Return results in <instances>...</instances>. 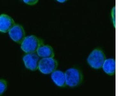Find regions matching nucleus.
<instances>
[{
    "mask_svg": "<svg viewBox=\"0 0 128 96\" xmlns=\"http://www.w3.org/2000/svg\"><path fill=\"white\" fill-rule=\"evenodd\" d=\"M43 44L42 40L34 35L26 36L21 43V48L27 53H35L41 46Z\"/></svg>",
    "mask_w": 128,
    "mask_h": 96,
    "instance_id": "1",
    "label": "nucleus"
},
{
    "mask_svg": "<svg viewBox=\"0 0 128 96\" xmlns=\"http://www.w3.org/2000/svg\"><path fill=\"white\" fill-rule=\"evenodd\" d=\"M65 75L66 84L70 87L78 86L82 82V74L77 68H68L65 73Z\"/></svg>",
    "mask_w": 128,
    "mask_h": 96,
    "instance_id": "2",
    "label": "nucleus"
},
{
    "mask_svg": "<svg viewBox=\"0 0 128 96\" xmlns=\"http://www.w3.org/2000/svg\"><path fill=\"white\" fill-rule=\"evenodd\" d=\"M105 60L104 55L101 50L96 49L92 51L87 58L88 63L92 68L99 69L102 67Z\"/></svg>",
    "mask_w": 128,
    "mask_h": 96,
    "instance_id": "3",
    "label": "nucleus"
},
{
    "mask_svg": "<svg viewBox=\"0 0 128 96\" xmlns=\"http://www.w3.org/2000/svg\"><path fill=\"white\" fill-rule=\"evenodd\" d=\"M58 66L57 60L53 58H43L39 62L38 68L42 74H48L54 71Z\"/></svg>",
    "mask_w": 128,
    "mask_h": 96,
    "instance_id": "4",
    "label": "nucleus"
},
{
    "mask_svg": "<svg viewBox=\"0 0 128 96\" xmlns=\"http://www.w3.org/2000/svg\"><path fill=\"white\" fill-rule=\"evenodd\" d=\"M39 60V57L35 53H28L23 58L26 68L32 71L36 70L38 68Z\"/></svg>",
    "mask_w": 128,
    "mask_h": 96,
    "instance_id": "5",
    "label": "nucleus"
},
{
    "mask_svg": "<svg viewBox=\"0 0 128 96\" xmlns=\"http://www.w3.org/2000/svg\"><path fill=\"white\" fill-rule=\"evenodd\" d=\"M10 38L18 44L22 43L25 38V32L22 26L15 24L9 31Z\"/></svg>",
    "mask_w": 128,
    "mask_h": 96,
    "instance_id": "6",
    "label": "nucleus"
},
{
    "mask_svg": "<svg viewBox=\"0 0 128 96\" xmlns=\"http://www.w3.org/2000/svg\"><path fill=\"white\" fill-rule=\"evenodd\" d=\"M15 24L14 20L11 17L5 14L0 15V32L6 33Z\"/></svg>",
    "mask_w": 128,
    "mask_h": 96,
    "instance_id": "7",
    "label": "nucleus"
},
{
    "mask_svg": "<svg viewBox=\"0 0 128 96\" xmlns=\"http://www.w3.org/2000/svg\"><path fill=\"white\" fill-rule=\"evenodd\" d=\"M51 78L54 84L57 86L63 87L66 85L65 73L61 71L55 70L52 72Z\"/></svg>",
    "mask_w": 128,
    "mask_h": 96,
    "instance_id": "8",
    "label": "nucleus"
},
{
    "mask_svg": "<svg viewBox=\"0 0 128 96\" xmlns=\"http://www.w3.org/2000/svg\"><path fill=\"white\" fill-rule=\"evenodd\" d=\"M37 54L39 57L43 58H53L54 54L52 47L48 45L42 44L38 49Z\"/></svg>",
    "mask_w": 128,
    "mask_h": 96,
    "instance_id": "9",
    "label": "nucleus"
},
{
    "mask_svg": "<svg viewBox=\"0 0 128 96\" xmlns=\"http://www.w3.org/2000/svg\"><path fill=\"white\" fill-rule=\"evenodd\" d=\"M115 60L112 58L105 60L102 67L104 72L108 75H114L115 72Z\"/></svg>",
    "mask_w": 128,
    "mask_h": 96,
    "instance_id": "10",
    "label": "nucleus"
},
{
    "mask_svg": "<svg viewBox=\"0 0 128 96\" xmlns=\"http://www.w3.org/2000/svg\"><path fill=\"white\" fill-rule=\"evenodd\" d=\"M7 87L6 81L4 80H0V96L6 90Z\"/></svg>",
    "mask_w": 128,
    "mask_h": 96,
    "instance_id": "11",
    "label": "nucleus"
},
{
    "mask_svg": "<svg viewBox=\"0 0 128 96\" xmlns=\"http://www.w3.org/2000/svg\"><path fill=\"white\" fill-rule=\"evenodd\" d=\"M38 0H24L25 3L28 5H34L38 2Z\"/></svg>",
    "mask_w": 128,
    "mask_h": 96,
    "instance_id": "12",
    "label": "nucleus"
},
{
    "mask_svg": "<svg viewBox=\"0 0 128 96\" xmlns=\"http://www.w3.org/2000/svg\"><path fill=\"white\" fill-rule=\"evenodd\" d=\"M58 2H60V3H64V2H66V1L62 0H58Z\"/></svg>",
    "mask_w": 128,
    "mask_h": 96,
    "instance_id": "13",
    "label": "nucleus"
}]
</instances>
